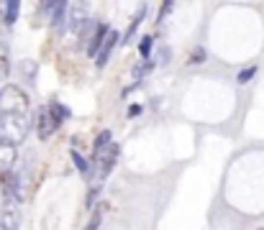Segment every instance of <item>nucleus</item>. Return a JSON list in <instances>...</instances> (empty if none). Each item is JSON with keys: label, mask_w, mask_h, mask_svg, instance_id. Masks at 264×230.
Masks as SVG:
<instances>
[{"label": "nucleus", "mask_w": 264, "mask_h": 230, "mask_svg": "<svg viewBox=\"0 0 264 230\" xmlns=\"http://www.w3.org/2000/svg\"><path fill=\"white\" fill-rule=\"evenodd\" d=\"M28 133V120L26 115H13V113H0V141L18 146Z\"/></svg>", "instance_id": "f257e3e1"}, {"label": "nucleus", "mask_w": 264, "mask_h": 230, "mask_svg": "<svg viewBox=\"0 0 264 230\" xmlns=\"http://www.w3.org/2000/svg\"><path fill=\"white\" fill-rule=\"evenodd\" d=\"M108 26H98V31H95V36L90 39V44H87V54L90 56H98V51H100V46H103V41H106V36H108Z\"/></svg>", "instance_id": "1a4fd4ad"}, {"label": "nucleus", "mask_w": 264, "mask_h": 230, "mask_svg": "<svg viewBox=\"0 0 264 230\" xmlns=\"http://www.w3.org/2000/svg\"><path fill=\"white\" fill-rule=\"evenodd\" d=\"M152 69H154V64L149 62V64H144V67H139V69H136V72H133V77H136V79H141L146 72H152Z\"/></svg>", "instance_id": "a211bd4d"}, {"label": "nucleus", "mask_w": 264, "mask_h": 230, "mask_svg": "<svg viewBox=\"0 0 264 230\" xmlns=\"http://www.w3.org/2000/svg\"><path fill=\"white\" fill-rule=\"evenodd\" d=\"M0 105H3V113L28 115V97H26V92L13 87V85L0 90Z\"/></svg>", "instance_id": "f03ea898"}, {"label": "nucleus", "mask_w": 264, "mask_h": 230, "mask_svg": "<svg viewBox=\"0 0 264 230\" xmlns=\"http://www.w3.org/2000/svg\"><path fill=\"white\" fill-rule=\"evenodd\" d=\"M118 154H121V146L118 143H110L106 151H103L100 156H95V166H98V184L106 179L110 174V169L116 166V161H118Z\"/></svg>", "instance_id": "7ed1b4c3"}, {"label": "nucleus", "mask_w": 264, "mask_h": 230, "mask_svg": "<svg viewBox=\"0 0 264 230\" xmlns=\"http://www.w3.org/2000/svg\"><path fill=\"white\" fill-rule=\"evenodd\" d=\"M36 133H39V138L41 141H47V138L54 133V123H52V115H49V110L47 108H41L39 113H36Z\"/></svg>", "instance_id": "423d86ee"}, {"label": "nucleus", "mask_w": 264, "mask_h": 230, "mask_svg": "<svg viewBox=\"0 0 264 230\" xmlns=\"http://www.w3.org/2000/svg\"><path fill=\"white\" fill-rule=\"evenodd\" d=\"M203 62H205V49L198 46V49L192 51V56H190V64H203Z\"/></svg>", "instance_id": "dca6fc26"}, {"label": "nucleus", "mask_w": 264, "mask_h": 230, "mask_svg": "<svg viewBox=\"0 0 264 230\" xmlns=\"http://www.w3.org/2000/svg\"><path fill=\"white\" fill-rule=\"evenodd\" d=\"M118 33L116 31H108V36H106V41H103V46H100V51H98V67H106L108 64V59H110V51L116 49V44H118Z\"/></svg>", "instance_id": "0eeeda50"}, {"label": "nucleus", "mask_w": 264, "mask_h": 230, "mask_svg": "<svg viewBox=\"0 0 264 230\" xmlns=\"http://www.w3.org/2000/svg\"><path fill=\"white\" fill-rule=\"evenodd\" d=\"M144 13H146V8H141V10H139V16H136V18L131 21V26H129V31H126V36H123V44H131V41H133V33H136V28L141 26Z\"/></svg>", "instance_id": "ddd939ff"}, {"label": "nucleus", "mask_w": 264, "mask_h": 230, "mask_svg": "<svg viewBox=\"0 0 264 230\" xmlns=\"http://www.w3.org/2000/svg\"><path fill=\"white\" fill-rule=\"evenodd\" d=\"M67 10H70V18H67L70 31L79 33V31H82V26L87 23V8L82 3H77V5H67Z\"/></svg>", "instance_id": "39448f33"}, {"label": "nucleus", "mask_w": 264, "mask_h": 230, "mask_svg": "<svg viewBox=\"0 0 264 230\" xmlns=\"http://www.w3.org/2000/svg\"><path fill=\"white\" fill-rule=\"evenodd\" d=\"M259 230H264V228H259Z\"/></svg>", "instance_id": "5701e85b"}, {"label": "nucleus", "mask_w": 264, "mask_h": 230, "mask_svg": "<svg viewBox=\"0 0 264 230\" xmlns=\"http://www.w3.org/2000/svg\"><path fill=\"white\" fill-rule=\"evenodd\" d=\"M110 143H113V141H110V131H103V133H100V136L95 138L93 154H95V156H100V154H103V151H106V148L110 146Z\"/></svg>", "instance_id": "f8f14e48"}, {"label": "nucleus", "mask_w": 264, "mask_h": 230, "mask_svg": "<svg viewBox=\"0 0 264 230\" xmlns=\"http://www.w3.org/2000/svg\"><path fill=\"white\" fill-rule=\"evenodd\" d=\"M10 161H16V146H10V143H3V141H0V164L8 166Z\"/></svg>", "instance_id": "9b49d317"}, {"label": "nucleus", "mask_w": 264, "mask_h": 230, "mask_svg": "<svg viewBox=\"0 0 264 230\" xmlns=\"http://www.w3.org/2000/svg\"><path fill=\"white\" fill-rule=\"evenodd\" d=\"M0 189H3V197L8 205H16L21 200V192H18V177L13 174L10 169H3L0 174Z\"/></svg>", "instance_id": "20e7f679"}, {"label": "nucleus", "mask_w": 264, "mask_h": 230, "mask_svg": "<svg viewBox=\"0 0 264 230\" xmlns=\"http://www.w3.org/2000/svg\"><path fill=\"white\" fill-rule=\"evenodd\" d=\"M149 49H152V36H144V41H141V56L144 59L149 56Z\"/></svg>", "instance_id": "6ab92c4d"}, {"label": "nucleus", "mask_w": 264, "mask_h": 230, "mask_svg": "<svg viewBox=\"0 0 264 230\" xmlns=\"http://www.w3.org/2000/svg\"><path fill=\"white\" fill-rule=\"evenodd\" d=\"M18 225H21V215L16 205H5L3 215H0V230H18Z\"/></svg>", "instance_id": "6e6552de"}, {"label": "nucleus", "mask_w": 264, "mask_h": 230, "mask_svg": "<svg viewBox=\"0 0 264 230\" xmlns=\"http://www.w3.org/2000/svg\"><path fill=\"white\" fill-rule=\"evenodd\" d=\"M167 62H169V49H162V51H159V64L164 67Z\"/></svg>", "instance_id": "aec40b11"}, {"label": "nucleus", "mask_w": 264, "mask_h": 230, "mask_svg": "<svg viewBox=\"0 0 264 230\" xmlns=\"http://www.w3.org/2000/svg\"><path fill=\"white\" fill-rule=\"evenodd\" d=\"M254 74H257V67H249V69H244V72H238V77H236V79H238V85H246Z\"/></svg>", "instance_id": "2eb2a0df"}, {"label": "nucleus", "mask_w": 264, "mask_h": 230, "mask_svg": "<svg viewBox=\"0 0 264 230\" xmlns=\"http://www.w3.org/2000/svg\"><path fill=\"white\" fill-rule=\"evenodd\" d=\"M49 110V115H52V123H54V131L62 125V120L64 118H70V110H67L64 105H59V102H52V105L47 108Z\"/></svg>", "instance_id": "9d476101"}, {"label": "nucleus", "mask_w": 264, "mask_h": 230, "mask_svg": "<svg viewBox=\"0 0 264 230\" xmlns=\"http://www.w3.org/2000/svg\"><path fill=\"white\" fill-rule=\"evenodd\" d=\"M18 8H21L18 0H10V3L5 5V21H8V23H16V18H18Z\"/></svg>", "instance_id": "4468645a"}, {"label": "nucleus", "mask_w": 264, "mask_h": 230, "mask_svg": "<svg viewBox=\"0 0 264 230\" xmlns=\"http://www.w3.org/2000/svg\"><path fill=\"white\" fill-rule=\"evenodd\" d=\"M72 161L77 164V169H79V171H87V161H85L82 156H79V154H75V151H72Z\"/></svg>", "instance_id": "f3484780"}, {"label": "nucleus", "mask_w": 264, "mask_h": 230, "mask_svg": "<svg viewBox=\"0 0 264 230\" xmlns=\"http://www.w3.org/2000/svg\"><path fill=\"white\" fill-rule=\"evenodd\" d=\"M141 113V108L139 105H131V110H129V115H139Z\"/></svg>", "instance_id": "4be33fe9"}, {"label": "nucleus", "mask_w": 264, "mask_h": 230, "mask_svg": "<svg viewBox=\"0 0 264 230\" xmlns=\"http://www.w3.org/2000/svg\"><path fill=\"white\" fill-rule=\"evenodd\" d=\"M5 77H8V62L0 59V79H5Z\"/></svg>", "instance_id": "412c9836"}]
</instances>
